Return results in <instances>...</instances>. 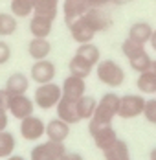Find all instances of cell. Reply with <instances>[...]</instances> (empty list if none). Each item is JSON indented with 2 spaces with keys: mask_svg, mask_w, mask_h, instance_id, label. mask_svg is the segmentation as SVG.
<instances>
[{
  "mask_svg": "<svg viewBox=\"0 0 156 160\" xmlns=\"http://www.w3.org/2000/svg\"><path fill=\"white\" fill-rule=\"evenodd\" d=\"M61 98H62L61 85L51 81V83H44V85H37V88L33 92V103L41 111H50V109L57 107Z\"/></svg>",
  "mask_w": 156,
  "mask_h": 160,
  "instance_id": "3957f363",
  "label": "cell"
},
{
  "mask_svg": "<svg viewBox=\"0 0 156 160\" xmlns=\"http://www.w3.org/2000/svg\"><path fill=\"white\" fill-rule=\"evenodd\" d=\"M66 155L64 142H51L46 140L42 144H37L30 153V160H61Z\"/></svg>",
  "mask_w": 156,
  "mask_h": 160,
  "instance_id": "52a82bcc",
  "label": "cell"
},
{
  "mask_svg": "<svg viewBox=\"0 0 156 160\" xmlns=\"http://www.w3.org/2000/svg\"><path fill=\"white\" fill-rule=\"evenodd\" d=\"M57 76V66L48 61V59H42V61H35L31 64V72L30 78L33 83L37 85H44V83H51Z\"/></svg>",
  "mask_w": 156,
  "mask_h": 160,
  "instance_id": "30bf717a",
  "label": "cell"
},
{
  "mask_svg": "<svg viewBox=\"0 0 156 160\" xmlns=\"http://www.w3.org/2000/svg\"><path fill=\"white\" fill-rule=\"evenodd\" d=\"M132 0H110V4H114V6H127V4H130Z\"/></svg>",
  "mask_w": 156,
  "mask_h": 160,
  "instance_id": "d590c367",
  "label": "cell"
},
{
  "mask_svg": "<svg viewBox=\"0 0 156 160\" xmlns=\"http://www.w3.org/2000/svg\"><path fill=\"white\" fill-rule=\"evenodd\" d=\"M149 42H151V46H153V50L156 52V30L153 32V37H151V41H149Z\"/></svg>",
  "mask_w": 156,
  "mask_h": 160,
  "instance_id": "74e56055",
  "label": "cell"
},
{
  "mask_svg": "<svg viewBox=\"0 0 156 160\" xmlns=\"http://www.w3.org/2000/svg\"><path fill=\"white\" fill-rule=\"evenodd\" d=\"M105 160H132L130 158V149H129V144L118 138L112 147H109L105 153Z\"/></svg>",
  "mask_w": 156,
  "mask_h": 160,
  "instance_id": "603a6c76",
  "label": "cell"
},
{
  "mask_svg": "<svg viewBox=\"0 0 156 160\" xmlns=\"http://www.w3.org/2000/svg\"><path fill=\"white\" fill-rule=\"evenodd\" d=\"M53 30V20L48 18L44 15H39V13H33L30 20V33L33 37H39V39H48L50 33Z\"/></svg>",
  "mask_w": 156,
  "mask_h": 160,
  "instance_id": "2e32d148",
  "label": "cell"
},
{
  "mask_svg": "<svg viewBox=\"0 0 156 160\" xmlns=\"http://www.w3.org/2000/svg\"><path fill=\"white\" fill-rule=\"evenodd\" d=\"M70 127L72 125H68L59 118L50 120L46 123V138L51 142H66V138L70 136Z\"/></svg>",
  "mask_w": 156,
  "mask_h": 160,
  "instance_id": "ac0fdd59",
  "label": "cell"
},
{
  "mask_svg": "<svg viewBox=\"0 0 156 160\" xmlns=\"http://www.w3.org/2000/svg\"><path fill=\"white\" fill-rule=\"evenodd\" d=\"M145 107V96L143 94H125L119 96V105H118V116L123 120H132L143 114Z\"/></svg>",
  "mask_w": 156,
  "mask_h": 160,
  "instance_id": "8992f818",
  "label": "cell"
},
{
  "mask_svg": "<svg viewBox=\"0 0 156 160\" xmlns=\"http://www.w3.org/2000/svg\"><path fill=\"white\" fill-rule=\"evenodd\" d=\"M62 90V98L66 99H72V101H77L79 98H83L86 94V81L83 78H77V76H66L64 81L61 85Z\"/></svg>",
  "mask_w": 156,
  "mask_h": 160,
  "instance_id": "8fae6325",
  "label": "cell"
},
{
  "mask_svg": "<svg viewBox=\"0 0 156 160\" xmlns=\"http://www.w3.org/2000/svg\"><path fill=\"white\" fill-rule=\"evenodd\" d=\"M33 13L44 15L51 20L59 13V0H33Z\"/></svg>",
  "mask_w": 156,
  "mask_h": 160,
  "instance_id": "cb8c5ba5",
  "label": "cell"
},
{
  "mask_svg": "<svg viewBox=\"0 0 156 160\" xmlns=\"http://www.w3.org/2000/svg\"><path fill=\"white\" fill-rule=\"evenodd\" d=\"M11 59V46L0 39V64H6Z\"/></svg>",
  "mask_w": 156,
  "mask_h": 160,
  "instance_id": "4dcf8cb0",
  "label": "cell"
},
{
  "mask_svg": "<svg viewBox=\"0 0 156 160\" xmlns=\"http://www.w3.org/2000/svg\"><path fill=\"white\" fill-rule=\"evenodd\" d=\"M17 147V138L13 132H9L7 129L0 132V158H7L15 153Z\"/></svg>",
  "mask_w": 156,
  "mask_h": 160,
  "instance_id": "4316f807",
  "label": "cell"
},
{
  "mask_svg": "<svg viewBox=\"0 0 156 160\" xmlns=\"http://www.w3.org/2000/svg\"><path fill=\"white\" fill-rule=\"evenodd\" d=\"M7 125H9V114H7L6 109H0V132L6 131Z\"/></svg>",
  "mask_w": 156,
  "mask_h": 160,
  "instance_id": "1f68e13d",
  "label": "cell"
},
{
  "mask_svg": "<svg viewBox=\"0 0 156 160\" xmlns=\"http://www.w3.org/2000/svg\"><path fill=\"white\" fill-rule=\"evenodd\" d=\"M33 111H35V103L26 94L7 96V114L13 116L15 120H24V118L31 116Z\"/></svg>",
  "mask_w": 156,
  "mask_h": 160,
  "instance_id": "9c48e42d",
  "label": "cell"
},
{
  "mask_svg": "<svg viewBox=\"0 0 156 160\" xmlns=\"http://www.w3.org/2000/svg\"><path fill=\"white\" fill-rule=\"evenodd\" d=\"M149 160H156V147L154 149H151V153H149Z\"/></svg>",
  "mask_w": 156,
  "mask_h": 160,
  "instance_id": "f35d334b",
  "label": "cell"
},
{
  "mask_svg": "<svg viewBox=\"0 0 156 160\" xmlns=\"http://www.w3.org/2000/svg\"><path fill=\"white\" fill-rule=\"evenodd\" d=\"M83 18L88 22V26L92 28L95 33L99 32H107L112 26V18L107 11L99 9V8H88V11L83 15Z\"/></svg>",
  "mask_w": 156,
  "mask_h": 160,
  "instance_id": "7c38bea8",
  "label": "cell"
},
{
  "mask_svg": "<svg viewBox=\"0 0 156 160\" xmlns=\"http://www.w3.org/2000/svg\"><path fill=\"white\" fill-rule=\"evenodd\" d=\"M153 32H154V28H153L149 22L140 20V22H134V24L129 28L127 39H130V41H134V42H138V44H147V42L151 41V37H153Z\"/></svg>",
  "mask_w": 156,
  "mask_h": 160,
  "instance_id": "e0dca14e",
  "label": "cell"
},
{
  "mask_svg": "<svg viewBox=\"0 0 156 160\" xmlns=\"http://www.w3.org/2000/svg\"><path fill=\"white\" fill-rule=\"evenodd\" d=\"M141 116L145 118V122L156 125V98L145 99V107H143V114Z\"/></svg>",
  "mask_w": 156,
  "mask_h": 160,
  "instance_id": "f546056e",
  "label": "cell"
},
{
  "mask_svg": "<svg viewBox=\"0 0 156 160\" xmlns=\"http://www.w3.org/2000/svg\"><path fill=\"white\" fill-rule=\"evenodd\" d=\"M94 68H95V66H94L92 63H88L86 59H83L77 53H74L72 59L68 61V70H70V74H72V76H77V78H83V79H86V78L92 74Z\"/></svg>",
  "mask_w": 156,
  "mask_h": 160,
  "instance_id": "44dd1931",
  "label": "cell"
},
{
  "mask_svg": "<svg viewBox=\"0 0 156 160\" xmlns=\"http://www.w3.org/2000/svg\"><path fill=\"white\" fill-rule=\"evenodd\" d=\"M17 17L13 13H0V37H9L17 32Z\"/></svg>",
  "mask_w": 156,
  "mask_h": 160,
  "instance_id": "f1b7e54d",
  "label": "cell"
},
{
  "mask_svg": "<svg viewBox=\"0 0 156 160\" xmlns=\"http://www.w3.org/2000/svg\"><path fill=\"white\" fill-rule=\"evenodd\" d=\"M88 4H90V8H99V9H103V8H107L110 4V0H88Z\"/></svg>",
  "mask_w": 156,
  "mask_h": 160,
  "instance_id": "d6a6232c",
  "label": "cell"
},
{
  "mask_svg": "<svg viewBox=\"0 0 156 160\" xmlns=\"http://www.w3.org/2000/svg\"><path fill=\"white\" fill-rule=\"evenodd\" d=\"M136 88L140 90L143 96H153L156 94V74L153 70H145L141 72L136 79Z\"/></svg>",
  "mask_w": 156,
  "mask_h": 160,
  "instance_id": "7402d4cb",
  "label": "cell"
},
{
  "mask_svg": "<svg viewBox=\"0 0 156 160\" xmlns=\"http://www.w3.org/2000/svg\"><path fill=\"white\" fill-rule=\"evenodd\" d=\"M95 78L101 85L109 88H119L125 83V70L119 63L114 59H101L95 64Z\"/></svg>",
  "mask_w": 156,
  "mask_h": 160,
  "instance_id": "7a4b0ae2",
  "label": "cell"
},
{
  "mask_svg": "<svg viewBox=\"0 0 156 160\" xmlns=\"http://www.w3.org/2000/svg\"><path fill=\"white\" fill-rule=\"evenodd\" d=\"M90 4L88 0H64L62 2V17H64V24H72L74 20H77L79 17H83L88 11Z\"/></svg>",
  "mask_w": 156,
  "mask_h": 160,
  "instance_id": "5bb4252c",
  "label": "cell"
},
{
  "mask_svg": "<svg viewBox=\"0 0 156 160\" xmlns=\"http://www.w3.org/2000/svg\"><path fill=\"white\" fill-rule=\"evenodd\" d=\"M118 105H119V96L116 92H105L97 99V107L92 120L99 123H112L114 118L118 116Z\"/></svg>",
  "mask_w": 156,
  "mask_h": 160,
  "instance_id": "5b68a950",
  "label": "cell"
},
{
  "mask_svg": "<svg viewBox=\"0 0 156 160\" xmlns=\"http://www.w3.org/2000/svg\"><path fill=\"white\" fill-rule=\"evenodd\" d=\"M28 53H30L31 59L35 61H42L48 59V55L51 53V44L48 39H39V37H33L28 44Z\"/></svg>",
  "mask_w": 156,
  "mask_h": 160,
  "instance_id": "ffe728a7",
  "label": "cell"
},
{
  "mask_svg": "<svg viewBox=\"0 0 156 160\" xmlns=\"http://www.w3.org/2000/svg\"><path fill=\"white\" fill-rule=\"evenodd\" d=\"M6 160H28V158H26V157H22V155H15V153H13L11 157H7Z\"/></svg>",
  "mask_w": 156,
  "mask_h": 160,
  "instance_id": "8d00e7d4",
  "label": "cell"
},
{
  "mask_svg": "<svg viewBox=\"0 0 156 160\" xmlns=\"http://www.w3.org/2000/svg\"><path fill=\"white\" fill-rule=\"evenodd\" d=\"M121 53L127 57L129 66L134 70V72H145V70H151V64H153V57L149 55V52L145 50V44H138L130 39H125L121 42Z\"/></svg>",
  "mask_w": 156,
  "mask_h": 160,
  "instance_id": "6da1fadb",
  "label": "cell"
},
{
  "mask_svg": "<svg viewBox=\"0 0 156 160\" xmlns=\"http://www.w3.org/2000/svg\"><path fill=\"white\" fill-rule=\"evenodd\" d=\"M151 70L156 74V59H153V64H151Z\"/></svg>",
  "mask_w": 156,
  "mask_h": 160,
  "instance_id": "ab89813d",
  "label": "cell"
},
{
  "mask_svg": "<svg viewBox=\"0 0 156 160\" xmlns=\"http://www.w3.org/2000/svg\"><path fill=\"white\" fill-rule=\"evenodd\" d=\"M9 8L17 18H26L33 13V0H11Z\"/></svg>",
  "mask_w": 156,
  "mask_h": 160,
  "instance_id": "83f0119b",
  "label": "cell"
},
{
  "mask_svg": "<svg viewBox=\"0 0 156 160\" xmlns=\"http://www.w3.org/2000/svg\"><path fill=\"white\" fill-rule=\"evenodd\" d=\"M30 88V78L24 76L22 72H15L11 74L7 81H6V87L4 90L7 92V96H17V94H26Z\"/></svg>",
  "mask_w": 156,
  "mask_h": 160,
  "instance_id": "d6986e66",
  "label": "cell"
},
{
  "mask_svg": "<svg viewBox=\"0 0 156 160\" xmlns=\"http://www.w3.org/2000/svg\"><path fill=\"white\" fill-rule=\"evenodd\" d=\"M61 160H85L81 153H74V151H66V155Z\"/></svg>",
  "mask_w": 156,
  "mask_h": 160,
  "instance_id": "836d02e7",
  "label": "cell"
},
{
  "mask_svg": "<svg viewBox=\"0 0 156 160\" xmlns=\"http://www.w3.org/2000/svg\"><path fill=\"white\" fill-rule=\"evenodd\" d=\"M68 32H70V37H72L77 44L92 42L94 37L97 35V33L88 26V22H86L83 17H79L77 20H74L72 24H68Z\"/></svg>",
  "mask_w": 156,
  "mask_h": 160,
  "instance_id": "4fadbf2b",
  "label": "cell"
},
{
  "mask_svg": "<svg viewBox=\"0 0 156 160\" xmlns=\"http://www.w3.org/2000/svg\"><path fill=\"white\" fill-rule=\"evenodd\" d=\"M55 112H57V118L62 120V122H66L68 125H77L79 122H81V118H79V114H77V105L72 99L61 98V101L55 107Z\"/></svg>",
  "mask_w": 156,
  "mask_h": 160,
  "instance_id": "9a60e30c",
  "label": "cell"
},
{
  "mask_svg": "<svg viewBox=\"0 0 156 160\" xmlns=\"http://www.w3.org/2000/svg\"><path fill=\"white\" fill-rule=\"evenodd\" d=\"M88 132L92 136L95 147L101 149L103 153L109 147H112L114 142L118 140V132H116V129L112 127V123H99V122L88 120Z\"/></svg>",
  "mask_w": 156,
  "mask_h": 160,
  "instance_id": "277c9868",
  "label": "cell"
},
{
  "mask_svg": "<svg viewBox=\"0 0 156 160\" xmlns=\"http://www.w3.org/2000/svg\"><path fill=\"white\" fill-rule=\"evenodd\" d=\"M18 132H20V136H22L26 142H37V140H41V138L46 134V123H44L42 118L31 114L28 118L20 120Z\"/></svg>",
  "mask_w": 156,
  "mask_h": 160,
  "instance_id": "ba28073f",
  "label": "cell"
},
{
  "mask_svg": "<svg viewBox=\"0 0 156 160\" xmlns=\"http://www.w3.org/2000/svg\"><path fill=\"white\" fill-rule=\"evenodd\" d=\"M76 105H77V114L81 120H92L94 112H95V107H97V99L94 96L85 94L83 98H79L77 101H76Z\"/></svg>",
  "mask_w": 156,
  "mask_h": 160,
  "instance_id": "d4e9b609",
  "label": "cell"
},
{
  "mask_svg": "<svg viewBox=\"0 0 156 160\" xmlns=\"http://www.w3.org/2000/svg\"><path fill=\"white\" fill-rule=\"evenodd\" d=\"M76 53L81 55L83 59H86L88 63H92L94 66L101 61V50L97 48L94 42H85V44H79L77 50H76Z\"/></svg>",
  "mask_w": 156,
  "mask_h": 160,
  "instance_id": "484cf974",
  "label": "cell"
},
{
  "mask_svg": "<svg viewBox=\"0 0 156 160\" xmlns=\"http://www.w3.org/2000/svg\"><path fill=\"white\" fill-rule=\"evenodd\" d=\"M0 109L7 111V92L6 90H0Z\"/></svg>",
  "mask_w": 156,
  "mask_h": 160,
  "instance_id": "e575fe53",
  "label": "cell"
}]
</instances>
